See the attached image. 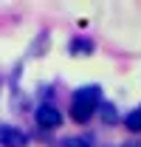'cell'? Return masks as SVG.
Here are the masks:
<instances>
[{
	"instance_id": "6da1fadb",
	"label": "cell",
	"mask_w": 141,
	"mask_h": 147,
	"mask_svg": "<svg viewBox=\"0 0 141 147\" xmlns=\"http://www.w3.org/2000/svg\"><path fill=\"white\" fill-rule=\"evenodd\" d=\"M102 102V88L99 85H85L70 96V119L73 122H90V116L96 113Z\"/></svg>"
},
{
	"instance_id": "7a4b0ae2",
	"label": "cell",
	"mask_w": 141,
	"mask_h": 147,
	"mask_svg": "<svg viewBox=\"0 0 141 147\" xmlns=\"http://www.w3.org/2000/svg\"><path fill=\"white\" fill-rule=\"evenodd\" d=\"M62 122H65V116L59 113V108H54V105H40L37 108V125L42 130H56Z\"/></svg>"
},
{
	"instance_id": "3957f363",
	"label": "cell",
	"mask_w": 141,
	"mask_h": 147,
	"mask_svg": "<svg viewBox=\"0 0 141 147\" xmlns=\"http://www.w3.org/2000/svg\"><path fill=\"white\" fill-rule=\"evenodd\" d=\"M28 136L14 125H0V147H26Z\"/></svg>"
},
{
	"instance_id": "277c9868",
	"label": "cell",
	"mask_w": 141,
	"mask_h": 147,
	"mask_svg": "<svg viewBox=\"0 0 141 147\" xmlns=\"http://www.w3.org/2000/svg\"><path fill=\"white\" fill-rule=\"evenodd\" d=\"M96 113L102 116L105 125H116V122H119V110H116V105H110V102H99Z\"/></svg>"
},
{
	"instance_id": "5b68a950",
	"label": "cell",
	"mask_w": 141,
	"mask_h": 147,
	"mask_svg": "<svg viewBox=\"0 0 141 147\" xmlns=\"http://www.w3.org/2000/svg\"><path fill=\"white\" fill-rule=\"evenodd\" d=\"M68 51L70 54H90L93 51V42H88V40H73L68 45Z\"/></svg>"
},
{
	"instance_id": "8992f818",
	"label": "cell",
	"mask_w": 141,
	"mask_h": 147,
	"mask_svg": "<svg viewBox=\"0 0 141 147\" xmlns=\"http://www.w3.org/2000/svg\"><path fill=\"white\" fill-rule=\"evenodd\" d=\"M124 125H127V130H133V133H138L141 130V108L133 110V113H127V119H124Z\"/></svg>"
},
{
	"instance_id": "52a82bcc",
	"label": "cell",
	"mask_w": 141,
	"mask_h": 147,
	"mask_svg": "<svg viewBox=\"0 0 141 147\" xmlns=\"http://www.w3.org/2000/svg\"><path fill=\"white\" fill-rule=\"evenodd\" d=\"M65 147H93V139L90 136H68Z\"/></svg>"
},
{
	"instance_id": "ba28073f",
	"label": "cell",
	"mask_w": 141,
	"mask_h": 147,
	"mask_svg": "<svg viewBox=\"0 0 141 147\" xmlns=\"http://www.w3.org/2000/svg\"><path fill=\"white\" fill-rule=\"evenodd\" d=\"M124 147H138V144H133V142H130V144H124Z\"/></svg>"
}]
</instances>
